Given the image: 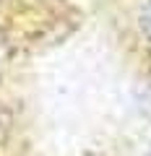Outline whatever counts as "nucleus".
<instances>
[{"label":"nucleus","instance_id":"obj_1","mask_svg":"<svg viewBox=\"0 0 151 156\" xmlns=\"http://www.w3.org/2000/svg\"><path fill=\"white\" fill-rule=\"evenodd\" d=\"M141 29H143V34L151 39V0L141 8Z\"/></svg>","mask_w":151,"mask_h":156}]
</instances>
